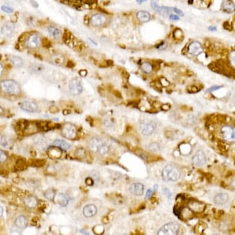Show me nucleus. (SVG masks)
Masks as SVG:
<instances>
[{"instance_id": "45", "label": "nucleus", "mask_w": 235, "mask_h": 235, "mask_svg": "<svg viewBox=\"0 0 235 235\" xmlns=\"http://www.w3.org/2000/svg\"><path fill=\"white\" fill-rule=\"evenodd\" d=\"M87 72V71L86 70H81L80 72V74L81 76H82V77H85V76L86 75V74H85V72Z\"/></svg>"}, {"instance_id": "24", "label": "nucleus", "mask_w": 235, "mask_h": 235, "mask_svg": "<svg viewBox=\"0 0 235 235\" xmlns=\"http://www.w3.org/2000/svg\"><path fill=\"white\" fill-rule=\"evenodd\" d=\"M24 203L28 208H33L37 206L38 201L35 197L30 196V197H27L26 198H25Z\"/></svg>"}, {"instance_id": "2", "label": "nucleus", "mask_w": 235, "mask_h": 235, "mask_svg": "<svg viewBox=\"0 0 235 235\" xmlns=\"http://www.w3.org/2000/svg\"><path fill=\"white\" fill-rule=\"evenodd\" d=\"M0 87L4 93L10 95H18L21 92L20 85L12 80L2 81L0 82Z\"/></svg>"}, {"instance_id": "36", "label": "nucleus", "mask_w": 235, "mask_h": 235, "mask_svg": "<svg viewBox=\"0 0 235 235\" xmlns=\"http://www.w3.org/2000/svg\"><path fill=\"white\" fill-rule=\"evenodd\" d=\"M1 10L3 12H5L6 13H12L14 11L12 7H9V6H3L1 7Z\"/></svg>"}, {"instance_id": "18", "label": "nucleus", "mask_w": 235, "mask_h": 235, "mask_svg": "<svg viewBox=\"0 0 235 235\" xmlns=\"http://www.w3.org/2000/svg\"><path fill=\"white\" fill-rule=\"evenodd\" d=\"M15 225L20 229H25L28 225V220L25 216L20 215L15 221Z\"/></svg>"}, {"instance_id": "3", "label": "nucleus", "mask_w": 235, "mask_h": 235, "mask_svg": "<svg viewBox=\"0 0 235 235\" xmlns=\"http://www.w3.org/2000/svg\"><path fill=\"white\" fill-rule=\"evenodd\" d=\"M89 146L93 152L100 155L107 153L109 151L107 144L99 138H93L89 142Z\"/></svg>"}, {"instance_id": "5", "label": "nucleus", "mask_w": 235, "mask_h": 235, "mask_svg": "<svg viewBox=\"0 0 235 235\" xmlns=\"http://www.w3.org/2000/svg\"><path fill=\"white\" fill-rule=\"evenodd\" d=\"M140 131L143 135H150L152 134L156 129V124L153 121L148 119L143 120L140 123Z\"/></svg>"}, {"instance_id": "35", "label": "nucleus", "mask_w": 235, "mask_h": 235, "mask_svg": "<svg viewBox=\"0 0 235 235\" xmlns=\"http://www.w3.org/2000/svg\"><path fill=\"white\" fill-rule=\"evenodd\" d=\"M7 160V155L4 151L0 149V163L4 162Z\"/></svg>"}, {"instance_id": "23", "label": "nucleus", "mask_w": 235, "mask_h": 235, "mask_svg": "<svg viewBox=\"0 0 235 235\" xmlns=\"http://www.w3.org/2000/svg\"><path fill=\"white\" fill-rule=\"evenodd\" d=\"M137 17L140 22H147L150 19V14L148 12L141 11L137 12Z\"/></svg>"}, {"instance_id": "33", "label": "nucleus", "mask_w": 235, "mask_h": 235, "mask_svg": "<svg viewBox=\"0 0 235 235\" xmlns=\"http://www.w3.org/2000/svg\"><path fill=\"white\" fill-rule=\"evenodd\" d=\"M33 163V166L36 167H41L45 164V161L42 160H35Z\"/></svg>"}, {"instance_id": "46", "label": "nucleus", "mask_w": 235, "mask_h": 235, "mask_svg": "<svg viewBox=\"0 0 235 235\" xmlns=\"http://www.w3.org/2000/svg\"><path fill=\"white\" fill-rule=\"evenodd\" d=\"M3 209L1 206H0V218L3 216Z\"/></svg>"}, {"instance_id": "42", "label": "nucleus", "mask_w": 235, "mask_h": 235, "mask_svg": "<svg viewBox=\"0 0 235 235\" xmlns=\"http://www.w3.org/2000/svg\"><path fill=\"white\" fill-rule=\"evenodd\" d=\"M223 27H224V28H225V29L231 30V26L230 24H228V22H225V23L224 25H223Z\"/></svg>"}, {"instance_id": "44", "label": "nucleus", "mask_w": 235, "mask_h": 235, "mask_svg": "<svg viewBox=\"0 0 235 235\" xmlns=\"http://www.w3.org/2000/svg\"><path fill=\"white\" fill-rule=\"evenodd\" d=\"M208 29H209V31H216L217 30V27H214V26H210L209 28H208Z\"/></svg>"}, {"instance_id": "1", "label": "nucleus", "mask_w": 235, "mask_h": 235, "mask_svg": "<svg viewBox=\"0 0 235 235\" xmlns=\"http://www.w3.org/2000/svg\"><path fill=\"white\" fill-rule=\"evenodd\" d=\"M180 177V172L176 166L168 164L165 166L162 171V178L166 182L176 181Z\"/></svg>"}, {"instance_id": "43", "label": "nucleus", "mask_w": 235, "mask_h": 235, "mask_svg": "<svg viewBox=\"0 0 235 235\" xmlns=\"http://www.w3.org/2000/svg\"><path fill=\"white\" fill-rule=\"evenodd\" d=\"M67 67L69 68H73V67H74V63L72 61H69V62H68Z\"/></svg>"}, {"instance_id": "4", "label": "nucleus", "mask_w": 235, "mask_h": 235, "mask_svg": "<svg viewBox=\"0 0 235 235\" xmlns=\"http://www.w3.org/2000/svg\"><path fill=\"white\" fill-rule=\"evenodd\" d=\"M180 225L178 222H172L163 225L158 230V235H175L179 231Z\"/></svg>"}, {"instance_id": "13", "label": "nucleus", "mask_w": 235, "mask_h": 235, "mask_svg": "<svg viewBox=\"0 0 235 235\" xmlns=\"http://www.w3.org/2000/svg\"><path fill=\"white\" fill-rule=\"evenodd\" d=\"M90 24L95 27L103 25L106 22L105 17L101 14H95L93 16L90 20Z\"/></svg>"}, {"instance_id": "40", "label": "nucleus", "mask_w": 235, "mask_h": 235, "mask_svg": "<svg viewBox=\"0 0 235 235\" xmlns=\"http://www.w3.org/2000/svg\"><path fill=\"white\" fill-rule=\"evenodd\" d=\"M152 193H153V191L151 190V189H148L147 192V193H146V195H145V198L146 199L149 198L151 196V195H152Z\"/></svg>"}, {"instance_id": "12", "label": "nucleus", "mask_w": 235, "mask_h": 235, "mask_svg": "<svg viewBox=\"0 0 235 235\" xmlns=\"http://www.w3.org/2000/svg\"><path fill=\"white\" fill-rule=\"evenodd\" d=\"M188 50L189 54L197 56L200 54L202 52V48L199 42L194 41L189 44Z\"/></svg>"}, {"instance_id": "39", "label": "nucleus", "mask_w": 235, "mask_h": 235, "mask_svg": "<svg viewBox=\"0 0 235 235\" xmlns=\"http://www.w3.org/2000/svg\"><path fill=\"white\" fill-rule=\"evenodd\" d=\"M171 9H172V11H174L176 13H177V14H178L179 15H180V16H184V12H183L182 11H181L180 10H179V9L176 8V7H173V8H171Z\"/></svg>"}, {"instance_id": "21", "label": "nucleus", "mask_w": 235, "mask_h": 235, "mask_svg": "<svg viewBox=\"0 0 235 235\" xmlns=\"http://www.w3.org/2000/svg\"><path fill=\"white\" fill-rule=\"evenodd\" d=\"M222 9L228 13L233 12L234 10V5L231 0H226L224 1L222 4Z\"/></svg>"}, {"instance_id": "17", "label": "nucleus", "mask_w": 235, "mask_h": 235, "mask_svg": "<svg viewBox=\"0 0 235 235\" xmlns=\"http://www.w3.org/2000/svg\"><path fill=\"white\" fill-rule=\"evenodd\" d=\"M228 200V196L226 193H218L214 197V202L217 205H223L227 202Z\"/></svg>"}, {"instance_id": "27", "label": "nucleus", "mask_w": 235, "mask_h": 235, "mask_svg": "<svg viewBox=\"0 0 235 235\" xmlns=\"http://www.w3.org/2000/svg\"><path fill=\"white\" fill-rule=\"evenodd\" d=\"M44 196L45 198H46L47 200L53 201L55 198V196H56V192L54 190V189H49L48 190L44 193Z\"/></svg>"}, {"instance_id": "49", "label": "nucleus", "mask_w": 235, "mask_h": 235, "mask_svg": "<svg viewBox=\"0 0 235 235\" xmlns=\"http://www.w3.org/2000/svg\"><path fill=\"white\" fill-rule=\"evenodd\" d=\"M153 189H154V190H155V192H156V191H157V190H158V185L155 184V185H154Z\"/></svg>"}, {"instance_id": "8", "label": "nucleus", "mask_w": 235, "mask_h": 235, "mask_svg": "<svg viewBox=\"0 0 235 235\" xmlns=\"http://www.w3.org/2000/svg\"><path fill=\"white\" fill-rule=\"evenodd\" d=\"M41 44V39L38 35L32 34L28 36L26 41V45L28 48L34 49L40 46Z\"/></svg>"}, {"instance_id": "38", "label": "nucleus", "mask_w": 235, "mask_h": 235, "mask_svg": "<svg viewBox=\"0 0 235 235\" xmlns=\"http://www.w3.org/2000/svg\"><path fill=\"white\" fill-rule=\"evenodd\" d=\"M85 181H86V184L87 185H89V186L93 185L94 184V180H93V179L92 178H90V177H87Z\"/></svg>"}, {"instance_id": "28", "label": "nucleus", "mask_w": 235, "mask_h": 235, "mask_svg": "<svg viewBox=\"0 0 235 235\" xmlns=\"http://www.w3.org/2000/svg\"><path fill=\"white\" fill-rule=\"evenodd\" d=\"M142 69L144 73H150L151 72L153 71V66L151 65V64H150V63L145 62L142 64Z\"/></svg>"}, {"instance_id": "11", "label": "nucleus", "mask_w": 235, "mask_h": 235, "mask_svg": "<svg viewBox=\"0 0 235 235\" xmlns=\"http://www.w3.org/2000/svg\"><path fill=\"white\" fill-rule=\"evenodd\" d=\"M222 133L223 134V138L226 140L232 141L234 140V129L231 127L228 126L223 127L222 129Z\"/></svg>"}, {"instance_id": "10", "label": "nucleus", "mask_w": 235, "mask_h": 235, "mask_svg": "<svg viewBox=\"0 0 235 235\" xmlns=\"http://www.w3.org/2000/svg\"><path fill=\"white\" fill-rule=\"evenodd\" d=\"M22 110L29 113H35L38 110V106L33 102L32 101H24L20 105Z\"/></svg>"}, {"instance_id": "26", "label": "nucleus", "mask_w": 235, "mask_h": 235, "mask_svg": "<svg viewBox=\"0 0 235 235\" xmlns=\"http://www.w3.org/2000/svg\"><path fill=\"white\" fill-rule=\"evenodd\" d=\"M57 202L60 206L62 207H65L68 205L69 200L67 197L62 193H60L57 197Z\"/></svg>"}, {"instance_id": "7", "label": "nucleus", "mask_w": 235, "mask_h": 235, "mask_svg": "<svg viewBox=\"0 0 235 235\" xmlns=\"http://www.w3.org/2000/svg\"><path fill=\"white\" fill-rule=\"evenodd\" d=\"M63 136L67 139H73L77 137V128L70 123H66L62 128Z\"/></svg>"}, {"instance_id": "34", "label": "nucleus", "mask_w": 235, "mask_h": 235, "mask_svg": "<svg viewBox=\"0 0 235 235\" xmlns=\"http://www.w3.org/2000/svg\"><path fill=\"white\" fill-rule=\"evenodd\" d=\"M163 193L169 199H171L172 197V193L168 188H163Z\"/></svg>"}, {"instance_id": "48", "label": "nucleus", "mask_w": 235, "mask_h": 235, "mask_svg": "<svg viewBox=\"0 0 235 235\" xmlns=\"http://www.w3.org/2000/svg\"><path fill=\"white\" fill-rule=\"evenodd\" d=\"M147 1V0H137V2L138 3H139V4H141V3L145 2V1Z\"/></svg>"}, {"instance_id": "6", "label": "nucleus", "mask_w": 235, "mask_h": 235, "mask_svg": "<svg viewBox=\"0 0 235 235\" xmlns=\"http://www.w3.org/2000/svg\"><path fill=\"white\" fill-rule=\"evenodd\" d=\"M69 89L72 94L80 95L83 90L82 81L78 78L71 80L69 82Z\"/></svg>"}, {"instance_id": "14", "label": "nucleus", "mask_w": 235, "mask_h": 235, "mask_svg": "<svg viewBox=\"0 0 235 235\" xmlns=\"http://www.w3.org/2000/svg\"><path fill=\"white\" fill-rule=\"evenodd\" d=\"M97 212V209L94 204H89L83 209V214L86 217H91L94 216Z\"/></svg>"}, {"instance_id": "31", "label": "nucleus", "mask_w": 235, "mask_h": 235, "mask_svg": "<svg viewBox=\"0 0 235 235\" xmlns=\"http://www.w3.org/2000/svg\"><path fill=\"white\" fill-rule=\"evenodd\" d=\"M71 36H72L71 33L69 31H68V30H65V32L64 35V37H63L64 41L65 43H69L70 41L71 40Z\"/></svg>"}, {"instance_id": "47", "label": "nucleus", "mask_w": 235, "mask_h": 235, "mask_svg": "<svg viewBox=\"0 0 235 235\" xmlns=\"http://www.w3.org/2000/svg\"><path fill=\"white\" fill-rule=\"evenodd\" d=\"M3 72V65L0 64V75L2 74Z\"/></svg>"}, {"instance_id": "41", "label": "nucleus", "mask_w": 235, "mask_h": 235, "mask_svg": "<svg viewBox=\"0 0 235 235\" xmlns=\"http://www.w3.org/2000/svg\"><path fill=\"white\" fill-rule=\"evenodd\" d=\"M169 19L171 20H179V16H176V15H172V14L171 15V16H169Z\"/></svg>"}, {"instance_id": "16", "label": "nucleus", "mask_w": 235, "mask_h": 235, "mask_svg": "<svg viewBox=\"0 0 235 235\" xmlns=\"http://www.w3.org/2000/svg\"><path fill=\"white\" fill-rule=\"evenodd\" d=\"M15 26L11 22H7L3 25L1 29V33L6 36H10L14 31Z\"/></svg>"}, {"instance_id": "15", "label": "nucleus", "mask_w": 235, "mask_h": 235, "mask_svg": "<svg viewBox=\"0 0 235 235\" xmlns=\"http://www.w3.org/2000/svg\"><path fill=\"white\" fill-rule=\"evenodd\" d=\"M130 192L136 196L142 195L144 191V187L140 183H136L132 184L129 188Z\"/></svg>"}, {"instance_id": "32", "label": "nucleus", "mask_w": 235, "mask_h": 235, "mask_svg": "<svg viewBox=\"0 0 235 235\" xmlns=\"http://www.w3.org/2000/svg\"><path fill=\"white\" fill-rule=\"evenodd\" d=\"M26 167H27V165H26L25 161H24V160H20L17 162V168H19V170H20V171L23 170L26 168Z\"/></svg>"}, {"instance_id": "30", "label": "nucleus", "mask_w": 235, "mask_h": 235, "mask_svg": "<svg viewBox=\"0 0 235 235\" xmlns=\"http://www.w3.org/2000/svg\"><path fill=\"white\" fill-rule=\"evenodd\" d=\"M148 149L151 151H153V152H155V151H158L160 150V146L158 143L153 142V143H150L148 145Z\"/></svg>"}, {"instance_id": "20", "label": "nucleus", "mask_w": 235, "mask_h": 235, "mask_svg": "<svg viewBox=\"0 0 235 235\" xmlns=\"http://www.w3.org/2000/svg\"><path fill=\"white\" fill-rule=\"evenodd\" d=\"M55 125L56 124H53L52 123L46 122V121H41V122L37 124L38 127L41 130L44 131H48L49 130L52 129H54V127H56Z\"/></svg>"}, {"instance_id": "25", "label": "nucleus", "mask_w": 235, "mask_h": 235, "mask_svg": "<svg viewBox=\"0 0 235 235\" xmlns=\"http://www.w3.org/2000/svg\"><path fill=\"white\" fill-rule=\"evenodd\" d=\"M10 60L11 63L16 67H20L24 64L23 60L18 56H11L10 57Z\"/></svg>"}, {"instance_id": "37", "label": "nucleus", "mask_w": 235, "mask_h": 235, "mask_svg": "<svg viewBox=\"0 0 235 235\" xmlns=\"http://www.w3.org/2000/svg\"><path fill=\"white\" fill-rule=\"evenodd\" d=\"M223 86H212L211 87H210L209 89H208L206 90V93H211V92H213L215 91V90H217L219 89L222 88Z\"/></svg>"}, {"instance_id": "19", "label": "nucleus", "mask_w": 235, "mask_h": 235, "mask_svg": "<svg viewBox=\"0 0 235 235\" xmlns=\"http://www.w3.org/2000/svg\"><path fill=\"white\" fill-rule=\"evenodd\" d=\"M52 146L57 147L60 150L64 151L69 150L70 148V145L69 143H68L66 141L64 140L60 139H57L54 140L52 143Z\"/></svg>"}, {"instance_id": "29", "label": "nucleus", "mask_w": 235, "mask_h": 235, "mask_svg": "<svg viewBox=\"0 0 235 235\" xmlns=\"http://www.w3.org/2000/svg\"><path fill=\"white\" fill-rule=\"evenodd\" d=\"M44 67L39 64L33 65L30 67V70H32L33 73H40L44 70Z\"/></svg>"}, {"instance_id": "22", "label": "nucleus", "mask_w": 235, "mask_h": 235, "mask_svg": "<svg viewBox=\"0 0 235 235\" xmlns=\"http://www.w3.org/2000/svg\"><path fill=\"white\" fill-rule=\"evenodd\" d=\"M48 30L51 36L54 38H58L62 33L61 30L54 26H49L48 27Z\"/></svg>"}, {"instance_id": "9", "label": "nucleus", "mask_w": 235, "mask_h": 235, "mask_svg": "<svg viewBox=\"0 0 235 235\" xmlns=\"http://www.w3.org/2000/svg\"><path fill=\"white\" fill-rule=\"evenodd\" d=\"M193 163L197 166H202L206 163V157L202 150L197 151L193 157Z\"/></svg>"}, {"instance_id": "50", "label": "nucleus", "mask_w": 235, "mask_h": 235, "mask_svg": "<svg viewBox=\"0 0 235 235\" xmlns=\"http://www.w3.org/2000/svg\"><path fill=\"white\" fill-rule=\"evenodd\" d=\"M3 112H4L3 108L1 107V106H0V114H1V113H3Z\"/></svg>"}]
</instances>
